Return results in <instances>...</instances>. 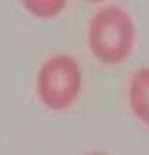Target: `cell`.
Masks as SVG:
<instances>
[{
  "mask_svg": "<svg viewBox=\"0 0 149 155\" xmlns=\"http://www.w3.org/2000/svg\"><path fill=\"white\" fill-rule=\"evenodd\" d=\"M134 21L119 6H105L91 17L88 26V47L97 62L118 65L125 62L134 49Z\"/></svg>",
  "mask_w": 149,
  "mask_h": 155,
  "instance_id": "1",
  "label": "cell"
},
{
  "mask_svg": "<svg viewBox=\"0 0 149 155\" xmlns=\"http://www.w3.org/2000/svg\"><path fill=\"white\" fill-rule=\"evenodd\" d=\"M37 97L52 112H63L75 105L82 92V69L69 54H54L41 64L36 79Z\"/></svg>",
  "mask_w": 149,
  "mask_h": 155,
  "instance_id": "2",
  "label": "cell"
},
{
  "mask_svg": "<svg viewBox=\"0 0 149 155\" xmlns=\"http://www.w3.org/2000/svg\"><path fill=\"white\" fill-rule=\"evenodd\" d=\"M129 107L136 120L149 125V68L138 69L129 82Z\"/></svg>",
  "mask_w": 149,
  "mask_h": 155,
  "instance_id": "3",
  "label": "cell"
},
{
  "mask_svg": "<svg viewBox=\"0 0 149 155\" xmlns=\"http://www.w3.org/2000/svg\"><path fill=\"white\" fill-rule=\"evenodd\" d=\"M67 2L69 0H21V4L24 6L26 12L41 21L58 17L65 9Z\"/></svg>",
  "mask_w": 149,
  "mask_h": 155,
  "instance_id": "4",
  "label": "cell"
},
{
  "mask_svg": "<svg viewBox=\"0 0 149 155\" xmlns=\"http://www.w3.org/2000/svg\"><path fill=\"white\" fill-rule=\"evenodd\" d=\"M88 155H108V153H102V151H93V153H88Z\"/></svg>",
  "mask_w": 149,
  "mask_h": 155,
  "instance_id": "5",
  "label": "cell"
},
{
  "mask_svg": "<svg viewBox=\"0 0 149 155\" xmlns=\"http://www.w3.org/2000/svg\"><path fill=\"white\" fill-rule=\"evenodd\" d=\"M88 2H93V4H99V2H105V0H88Z\"/></svg>",
  "mask_w": 149,
  "mask_h": 155,
  "instance_id": "6",
  "label": "cell"
}]
</instances>
